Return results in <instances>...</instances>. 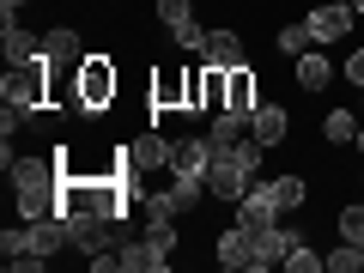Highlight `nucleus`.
Returning a JSON list of instances; mask_svg holds the SVG:
<instances>
[{
  "label": "nucleus",
  "instance_id": "6",
  "mask_svg": "<svg viewBox=\"0 0 364 273\" xmlns=\"http://www.w3.org/2000/svg\"><path fill=\"white\" fill-rule=\"evenodd\" d=\"M304 25H310V43H340L358 25V6H352V0H322V6L304 13Z\"/></svg>",
  "mask_w": 364,
  "mask_h": 273
},
{
  "label": "nucleus",
  "instance_id": "27",
  "mask_svg": "<svg viewBox=\"0 0 364 273\" xmlns=\"http://www.w3.org/2000/svg\"><path fill=\"white\" fill-rule=\"evenodd\" d=\"M152 13H158V25H182V18H195V6H188V0H158V6H152Z\"/></svg>",
  "mask_w": 364,
  "mask_h": 273
},
{
  "label": "nucleus",
  "instance_id": "26",
  "mask_svg": "<svg viewBox=\"0 0 364 273\" xmlns=\"http://www.w3.org/2000/svg\"><path fill=\"white\" fill-rule=\"evenodd\" d=\"M273 43H279V55H304V49H310V25H279Z\"/></svg>",
  "mask_w": 364,
  "mask_h": 273
},
{
  "label": "nucleus",
  "instance_id": "11",
  "mask_svg": "<svg viewBox=\"0 0 364 273\" xmlns=\"http://www.w3.org/2000/svg\"><path fill=\"white\" fill-rule=\"evenodd\" d=\"M43 61H49V67H67V73H79V61H85V37H79L73 25L43 31Z\"/></svg>",
  "mask_w": 364,
  "mask_h": 273
},
{
  "label": "nucleus",
  "instance_id": "32",
  "mask_svg": "<svg viewBox=\"0 0 364 273\" xmlns=\"http://www.w3.org/2000/svg\"><path fill=\"white\" fill-rule=\"evenodd\" d=\"M358 109H364V91H358Z\"/></svg>",
  "mask_w": 364,
  "mask_h": 273
},
{
  "label": "nucleus",
  "instance_id": "20",
  "mask_svg": "<svg viewBox=\"0 0 364 273\" xmlns=\"http://www.w3.org/2000/svg\"><path fill=\"white\" fill-rule=\"evenodd\" d=\"M267 188H273V200H279V213H298L304 200H310V182L304 176H273Z\"/></svg>",
  "mask_w": 364,
  "mask_h": 273
},
{
  "label": "nucleus",
  "instance_id": "15",
  "mask_svg": "<svg viewBox=\"0 0 364 273\" xmlns=\"http://www.w3.org/2000/svg\"><path fill=\"white\" fill-rule=\"evenodd\" d=\"M255 104H261V79H255V67H231L225 73V109H249L255 116Z\"/></svg>",
  "mask_w": 364,
  "mask_h": 273
},
{
  "label": "nucleus",
  "instance_id": "23",
  "mask_svg": "<svg viewBox=\"0 0 364 273\" xmlns=\"http://www.w3.org/2000/svg\"><path fill=\"white\" fill-rule=\"evenodd\" d=\"M286 273H322V249H310V237L286 249Z\"/></svg>",
  "mask_w": 364,
  "mask_h": 273
},
{
  "label": "nucleus",
  "instance_id": "5",
  "mask_svg": "<svg viewBox=\"0 0 364 273\" xmlns=\"http://www.w3.org/2000/svg\"><path fill=\"white\" fill-rule=\"evenodd\" d=\"M170 158H176V140L170 134H158V122L146 134H134L128 140V164L140 170V176H170Z\"/></svg>",
  "mask_w": 364,
  "mask_h": 273
},
{
  "label": "nucleus",
  "instance_id": "9",
  "mask_svg": "<svg viewBox=\"0 0 364 273\" xmlns=\"http://www.w3.org/2000/svg\"><path fill=\"white\" fill-rule=\"evenodd\" d=\"M298 225H267V231H255V255H249V273H267V267H286V249L298 243Z\"/></svg>",
  "mask_w": 364,
  "mask_h": 273
},
{
  "label": "nucleus",
  "instance_id": "19",
  "mask_svg": "<svg viewBox=\"0 0 364 273\" xmlns=\"http://www.w3.org/2000/svg\"><path fill=\"white\" fill-rule=\"evenodd\" d=\"M116 255H122V267H128V273H164L170 267V255H164V249H152L146 237H140V243H122Z\"/></svg>",
  "mask_w": 364,
  "mask_h": 273
},
{
  "label": "nucleus",
  "instance_id": "3",
  "mask_svg": "<svg viewBox=\"0 0 364 273\" xmlns=\"http://www.w3.org/2000/svg\"><path fill=\"white\" fill-rule=\"evenodd\" d=\"M116 97H122V67L109 55H85L79 73H73V116L97 122V116L116 109Z\"/></svg>",
  "mask_w": 364,
  "mask_h": 273
},
{
  "label": "nucleus",
  "instance_id": "1",
  "mask_svg": "<svg viewBox=\"0 0 364 273\" xmlns=\"http://www.w3.org/2000/svg\"><path fill=\"white\" fill-rule=\"evenodd\" d=\"M6 182H13V207L18 219H49L61 213V158H31V152H6Z\"/></svg>",
  "mask_w": 364,
  "mask_h": 273
},
{
  "label": "nucleus",
  "instance_id": "25",
  "mask_svg": "<svg viewBox=\"0 0 364 273\" xmlns=\"http://www.w3.org/2000/svg\"><path fill=\"white\" fill-rule=\"evenodd\" d=\"M170 43H176V49H188V55H200V49H207V31H200L195 18H182V25H170Z\"/></svg>",
  "mask_w": 364,
  "mask_h": 273
},
{
  "label": "nucleus",
  "instance_id": "12",
  "mask_svg": "<svg viewBox=\"0 0 364 273\" xmlns=\"http://www.w3.org/2000/svg\"><path fill=\"white\" fill-rule=\"evenodd\" d=\"M249 255H255V237H249L243 225H231V231L213 237V261H219L225 273H249Z\"/></svg>",
  "mask_w": 364,
  "mask_h": 273
},
{
  "label": "nucleus",
  "instance_id": "7",
  "mask_svg": "<svg viewBox=\"0 0 364 273\" xmlns=\"http://www.w3.org/2000/svg\"><path fill=\"white\" fill-rule=\"evenodd\" d=\"M0 261H6V267H18V273H43V267H49V255H43V243H37V231H31V219L0 231Z\"/></svg>",
  "mask_w": 364,
  "mask_h": 273
},
{
  "label": "nucleus",
  "instance_id": "4",
  "mask_svg": "<svg viewBox=\"0 0 364 273\" xmlns=\"http://www.w3.org/2000/svg\"><path fill=\"white\" fill-rule=\"evenodd\" d=\"M182 104H188V67H158L146 79V116H182Z\"/></svg>",
  "mask_w": 364,
  "mask_h": 273
},
{
  "label": "nucleus",
  "instance_id": "28",
  "mask_svg": "<svg viewBox=\"0 0 364 273\" xmlns=\"http://www.w3.org/2000/svg\"><path fill=\"white\" fill-rule=\"evenodd\" d=\"M340 73L352 79V91H364V49H352V61H340Z\"/></svg>",
  "mask_w": 364,
  "mask_h": 273
},
{
  "label": "nucleus",
  "instance_id": "24",
  "mask_svg": "<svg viewBox=\"0 0 364 273\" xmlns=\"http://www.w3.org/2000/svg\"><path fill=\"white\" fill-rule=\"evenodd\" d=\"M146 243H152V249H164V255H176V243H182V237H176V219H146Z\"/></svg>",
  "mask_w": 364,
  "mask_h": 273
},
{
  "label": "nucleus",
  "instance_id": "2",
  "mask_svg": "<svg viewBox=\"0 0 364 273\" xmlns=\"http://www.w3.org/2000/svg\"><path fill=\"white\" fill-rule=\"evenodd\" d=\"M0 104H6V116H0V128H31V122L49 109V67L31 61V67H6V79H0Z\"/></svg>",
  "mask_w": 364,
  "mask_h": 273
},
{
  "label": "nucleus",
  "instance_id": "17",
  "mask_svg": "<svg viewBox=\"0 0 364 273\" xmlns=\"http://www.w3.org/2000/svg\"><path fill=\"white\" fill-rule=\"evenodd\" d=\"M0 55H6L13 67H31V61H43V37H31V31L13 18V25L0 31Z\"/></svg>",
  "mask_w": 364,
  "mask_h": 273
},
{
  "label": "nucleus",
  "instance_id": "14",
  "mask_svg": "<svg viewBox=\"0 0 364 273\" xmlns=\"http://www.w3.org/2000/svg\"><path fill=\"white\" fill-rule=\"evenodd\" d=\"M249 134H255V140L273 152V146H286V134H291V116H286L279 104H273V97H261V104H255V122H249Z\"/></svg>",
  "mask_w": 364,
  "mask_h": 273
},
{
  "label": "nucleus",
  "instance_id": "30",
  "mask_svg": "<svg viewBox=\"0 0 364 273\" xmlns=\"http://www.w3.org/2000/svg\"><path fill=\"white\" fill-rule=\"evenodd\" d=\"M352 146H358V158H364V128H358V140H352Z\"/></svg>",
  "mask_w": 364,
  "mask_h": 273
},
{
  "label": "nucleus",
  "instance_id": "21",
  "mask_svg": "<svg viewBox=\"0 0 364 273\" xmlns=\"http://www.w3.org/2000/svg\"><path fill=\"white\" fill-rule=\"evenodd\" d=\"M322 267H328V273H364V249L340 237V243H334V249L322 255Z\"/></svg>",
  "mask_w": 364,
  "mask_h": 273
},
{
  "label": "nucleus",
  "instance_id": "8",
  "mask_svg": "<svg viewBox=\"0 0 364 273\" xmlns=\"http://www.w3.org/2000/svg\"><path fill=\"white\" fill-rule=\"evenodd\" d=\"M279 219H286V213H279L273 188H267V182H249V195L237 200V225H243V231L255 237V231H267V225H279Z\"/></svg>",
  "mask_w": 364,
  "mask_h": 273
},
{
  "label": "nucleus",
  "instance_id": "22",
  "mask_svg": "<svg viewBox=\"0 0 364 273\" xmlns=\"http://www.w3.org/2000/svg\"><path fill=\"white\" fill-rule=\"evenodd\" d=\"M334 231L346 237V243H358V249H364V200H346V207L334 213Z\"/></svg>",
  "mask_w": 364,
  "mask_h": 273
},
{
  "label": "nucleus",
  "instance_id": "10",
  "mask_svg": "<svg viewBox=\"0 0 364 273\" xmlns=\"http://www.w3.org/2000/svg\"><path fill=\"white\" fill-rule=\"evenodd\" d=\"M213 158H219V146L207 140V128L188 134V140H176V158H170V176H207Z\"/></svg>",
  "mask_w": 364,
  "mask_h": 273
},
{
  "label": "nucleus",
  "instance_id": "29",
  "mask_svg": "<svg viewBox=\"0 0 364 273\" xmlns=\"http://www.w3.org/2000/svg\"><path fill=\"white\" fill-rule=\"evenodd\" d=\"M25 6H31V0H0V13H6V25H13V18L25 13Z\"/></svg>",
  "mask_w": 364,
  "mask_h": 273
},
{
  "label": "nucleus",
  "instance_id": "18",
  "mask_svg": "<svg viewBox=\"0 0 364 273\" xmlns=\"http://www.w3.org/2000/svg\"><path fill=\"white\" fill-rule=\"evenodd\" d=\"M358 128H364V116H358V109H328V116H322V140L328 146H352V140H358Z\"/></svg>",
  "mask_w": 364,
  "mask_h": 273
},
{
  "label": "nucleus",
  "instance_id": "31",
  "mask_svg": "<svg viewBox=\"0 0 364 273\" xmlns=\"http://www.w3.org/2000/svg\"><path fill=\"white\" fill-rule=\"evenodd\" d=\"M352 6H358V13H364V0H352Z\"/></svg>",
  "mask_w": 364,
  "mask_h": 273
},
{
  "label": "nucleus",
  "instance_id": "16",
  "mask_svg": "<svg viewBox=\"0 0 364 273\" xmlns=\"http://www.w3.org/2000/svg\"><path fill=\"white\" fill-rule=\"evenodd\" d=\"M207 67H243L249 61V49H243V37H237L231 25H219V31H207Z\"/></svg>",
  "mask_w": 364,
  "mask_h": 273
},
{
  "label": "nucleus",
  "instance_id": "13",
  "mask_svg": "<svg viewBox=\"0 0 364 273\" xmlns=\"http://www.w3.org/2000/svg\"><path fill=\"white\" fill-rule=\"evenodd\" d=\"M291 79H298L304 91H328L334 85V61L322 55V43H310L304 55H291Z\"/></svg>",
  "mask_w": 364,
  "mask_h": 273
},
{
  "label": "nucleus",
  "instance_id": "33",
  "mask_svg": "<svg viewBox=\"0 0 364 273\" xmlns=\"http://www.w3.org/2000/svg\"><path fill=\"white\" fill-rule=\"evenodd\" d=\"M358 176H364V164H358Z\"/></svg>",
  "mask_w": 364,
  "mask_h": 273
}]
</instances>
